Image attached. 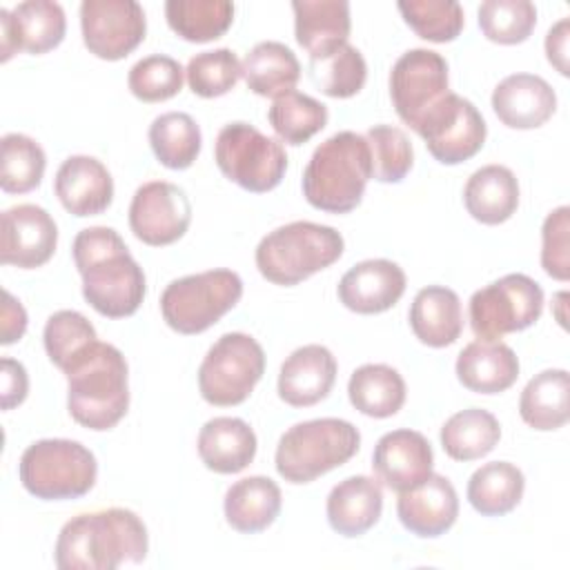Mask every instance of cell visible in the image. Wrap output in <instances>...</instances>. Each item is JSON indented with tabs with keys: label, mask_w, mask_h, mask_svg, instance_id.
<instances>
[{
	"label": "cell",
	"mask_w": 570,
	"mask_h": 570,
	"mask_svg": "<svg viewBox=\"0 0 570 570\" xmlns=\"http://www.w3.org/2000/svg\"><path fill=\"white\" fill-rule=\"evenodd\" d=\"M71 249L82 296L98 314L125 318L138 312L147 292L145 274L114 227L80 229Z\"/></svg>",
	"instance_id": "cell-1"
},
{
	"label": "cell",
	"mask_w": 570,
	"mask_h": 570,
	"mask_svg": "<svg viewBox=\"0 0 570 570\" xmlns=\"http://www.w3.org/2000/svg\"><path fill=\"white\" fill-rule=\"evenodd\" d=\"M149 534L142 519L127 508H107L69 519L56 539L60 570H116L142 563Z\"/></svg>",
	"instance_id": "cell-2"
},
{
	"label": "cell",
	"mask_w": 570,
	"mask_h": 570,
	"mask_svg": "<svg viewBox=\"0 0 570 570\" xmlns=\"http://www.w3.org/2000/svg\"><path fill=\"white\" fill-rule=\"evenodd\" d=\"M62 372L67 410L82 428L105 432L127 414L129 367L116 345L94 341Z\"/></svg>",
	"instance_id": "cell-3"
},
{
	"label": "cell",
	"mask_w": 570,
	"mask_h": 570,
	"mask_svg": "<svg viewBox=\"0 0 570 570\" xmlns=\"http://www.w3.org/2000/svg\"><path fill=\"white\" fill-rule=\"evenodd\" d=\"M372 178V158L365 136L336 131L312 154L303 171L305 200L330 214H347L363 200Z\"/></svg>",
	"instance_id": "cell-4"
},
{
	"label": "cell",
	"mask_w": 570,
	"mask_h": 570,
	"mask_svg": "<svg viewBox=\"0 0 570 570\" xmlns=\"http://www.w3.org/2000/svg\"><path fill=\"white\" fill-rule=\"evenodd\" d=\"M343 236L321 223L294 220L265 234L256 245V267L274 285L292 287L343 256Z\"/></svg>",
	"instance_id": "cell-5"
},
{
	"label": "cell",
	"mask_w": 570,
	"mask_h": 570,
	"mask_svg": "<svg viewBox=\"0 0 570 570\" xmlns=\"http://www.w3.org/2000/svg\"><path fill=\"white\" fill-rule=\"evenodd\" d=\"M361 448L358 430L345 419H312L292 425L276 445V472L289 483H309L347 463Z\"/></svg>",
	"instance_id": "cell-6"
},
{
	"label": "cell",
	"mask_w": 570,
	"mask_h": 570,
	"mask_svg": "<svg viewBox=\"0 0 570 570\" xmlns=\"http://www.w3.org/2000/svg\"><path fill=\"white\" fill-rule=\"evenodd\" d=\"M22 488L42 501L85 497L98 476V463L89 448L71 439L33 441L20 456Z\"/></svg>",
	"instance_id": "cell-7"
},
{
	"label": "cell",
	"mask_w": 570,
	"mask_h": 570,
	"mask_svg": "<svg viewBox=\"0 0 570 570\" xmlns=\"http://www.w3.org/2000/svg\"><path fill=\"white\" fill-rule=\"evenodd\" d=\"M240 296V276L218 267L171 281L160 296V312L174 332L200 334L218 323Z\"/></svg>",
	"instance_id": "cell-8"
},
{
	"label": "cell",
	"mask_w": 570,
	"mask_h": 570,
	"mask_svg": "<svg viewBox=\"0 0 570 570\" xmlns=\"http://www.w3.org/2000/svg\"><path fill=\"white\" fill-rule=\"evenodd\" d=\"M214 158L225 178L238 187L265 194L274 189L287 169L285 147L249 122L225 125L214 145Z\"/></svg>",
	"instance_id": "cell-9"
},
{
	"label": "cell",
	"mask_w": 570,
	"mask_h": 570,
	"mask_svg": "<svg viewBox=\"0 0 570 570\" xmlns=\"http://www.w3.org/2000/svg\"><path fill=\"white\" fill-rule=\"evenodd\" d=\"M265 372L261 343L243 332L223 334L198 367V390L209 405L229 407L243 403Z\"/></svg>",
	"instance_id": "cell-10"
},
{
	"label": "cell",
	"mask_w": 570,
	"mask_h": 570,
	"mask_svg": "<svg viewBox=\"0 0 570 570\" xmlns=\"http://www.w3.org/2000/svg\"><path fill=\"white\" fill-rule=\"evenodd\" d=\"M543 312V289L525 274H505L476 289L468 305L470 327L476 338L499 341L510 332H521L539 321Z\"/></svg>",
	"instance_id": "cell-11"
},
{
	"label": "cell",
	"mask_w": 570,
	"mask_h": 570,
	"mask_svg": "<svg viewBox=\"0 0 570 570\" xmlns=\"http://www.w3.org/2000/svg\"><path fill=\"white\" fill-rule=\"evenodd\" d=\"M450 94L448 62L432 49H410L390 71V98L399 118L416 129Z\"/></svg>",
	"instance_id": "cell-12"
},
{
	"label": "cell",
	"mask_w": 570,
	"mask_h": 570,
	"mask_svg": "<svg viewBox=\"0 0 570 570\" xmlns=\"http://www.w3.org/2000/svg\"><path fill=\"white\" fill-rule=\"evenodd\" d=\"M414 131L425 140L428 151L443 165H459L472 158L488 136L481 111L454 91H450Z\"/></svg>",
	"instance_id": "cell-13"
},
{
	"label": "cell",
	"mask_w": 570,
	"mask_h": 570,
	"mask_svg": "<svg viewBox=\"0 0 570 570\" xmlns=\"http://www.w3.org/2000/svg\"><path fill=\"white\" fill-rule=\"evenodd\" d=\"M80 29L85 47L94 56L120 60L145 40L147 20L136 0H85Z\"/></svg>",
	"instance_id": "cell-14"
},
{
	"label": "cell",
	"mask_w": 570,
	"mask_h": 570,
	"mask_svg": "<svg viewBox=\"0 0 570 570\" xmlns=\"http://www.w3.org/2000/svg\"><path fill=\"white\" fill-rule=\"evenodd\" d=\"M189 223L191 203L183 187L167 180H149L136 189L129 205V227L145 245H171L185 236Z\"/></svg>",
	"instance_id": "cell-15"
},
{
	"label": "cell",
	"mask_w": 570,
	"mask_h": 570,
	"mask_svg": "<svg viewBox=\"0 0 570 570\" xmlns=\"http://www.w3.org/2000/svg\"><path fill=\"white\" fill-rule=\"evenodd\" d=\"M58 245V227L51 214L38 205L22 203L2 212L0 263L20 269L45 265Z\"/></svg>",
	"instance_id": "cell-16"
},
{
	"label": "cell",
	"mask_w": 570,
	"mask_h": 570,
	"mask_svg": "<svg viewBox=\"0 0 570 570\" xmlns=\"http://www.w3.org/2000/svg\"><path fill=\"white\" fill-rule=\"evenodd\" d=\"M67 31V18L58 2L27 0L13 9H0V60L18 51L47 53L56 49Z\"/></svg>",
	"instance_id": "cell-17"
},
{
	"label": "cell",
	"mask_w": 570,
	"mask_h": 570,
	"mask_svg": "<svg viewBox=\"0 0 570 570\" xmlns=\"http://www.w3.org/2000/svg\"><path fill=\"white\" fill-rule=\"evenodd\" d=\"M434 465L430 441L416 430H392L383 434L372 452L376 479L394 492H405L421 485Z\"/></svg>",
	"instance_id": "cell-18"
},
{
	"label": "cell",
	"mask_w": 570,
	"mask_h": 570,
	"mask_svg": "<svg viewBox=\"0 0 570 570\" xmlns=\"http://www.w3.org/2000/svg\"><path fill=\"white\" fill-rule=\"evenodd\" d=\"M396 514L403 528L421 539L445 534L459 517V497L443 474H430L421 485L399 492Z\"/></svg>",
	"instance_id": "cell-19"
},
{
	"label": "cell",
	"mask_w": 570,
	"mask_h": 570,
	"mask_svg": "<svg viewBox=\"0 0 570 570\" xmlns=\"http://www.w3.org/2000/svg\"><path fill=\"white\" fill-rule=\"evenodd\" d=\"M338 301L356 314H381L405 292V272L387 258H367L350 267L338 281Z\"/></svg>",
	"instance_id": "cell-20"
},
{
	"label": "cell",
	"mask_w": 570,
	"mask_h": 570,
	"mask_svg": "<svg viewBox=\"0 0 570 570\" xmlns=\"http://www.w3.org/2000/svg\"><path fill=\"white\" fill-rule=\"evenodd\" d=\"M336 358L318 343L296 347L281 365L278 396L292 407H309L323 401L336 381Z\"/></svg>",
	"instance_id": "cell-21"
},
{
	"label": "cell",
	"mask_w": 570,
	"mask_h": 570,
	"mask_svg": "<svg viewBox=\"0 0 570 570\" xmlns=\"http://www.w3.org/2000/svg\"><path fill=\"white\" fill-rule=\"evenodd\" d=\"M53 189L62 207L73 216L102 214L114 200V178L94 156H69L56 171Z\"/></svg>",
	"instance_id": "cell-22"
},
{
	"label": "cell",
	"mask_w": 570,
	"mask_h": 570,
	"mask_svg": "<svg viewBox=\"0 0 570 570\" xmlns=\"http://www.w3.org/2000/svg\"><path fill=\"white\" fill-rule=\"evenodd\" d=\"M492 109L510 129H537L557 111V94L541 76L512 73L494 87Z\"/></svg>",
	"instance_id": "cell-23"
},
{
	"label": "cell",
	"mask_w": 570,
	"mask_h": 570,
	"mask_svg": "<svg viewBox=\"0 0 570 570\" xmlns=\"http://www.w3.org/2000/svg\"><path fill=\"white\" fill-rule=\"evenodd\" d=\"M294 33L296 42L309 53V60H321L347 45L350 4L345 0H294Z\"/></svg>",
	"instance_id": "cell-24"
},
{
	"label": "cell",
	"mask_w": 570,
	"mask_h": 570,
	"mask_svg": "<svg viewBox=\"0 0 570 570\" xmlns=\"http://www.w3.org/2000/svg\"><path fill=\"white\" fill-rule=\"evenodd\" d=\"M327 521L343 537H361L381 519V483L365 474H354L336 483L327 494Z\"/></svg>",
	"instance_id": "cell-25"
},
{
	"label": "cell",
	"mask_w": 570,
	"mask_h": 570,
	"mask_svg": "<svg viewBox=\"0 0 570 570\" xmlns=\"http://www.w3.org/2000/svg\"><path fill=\"white\" fill-rule=\"evenodd\" d=\"M454 370L461 385L470 392L499 394L514 385L519 358L514 350L501 341L476 338L459 352Z\"/></svg>",
	"instance_id": "cell-26"
},
{
	"label": "cell",
	"mask_w": 570,
	"mask_h": 570,
	"mask_svg": "<svg viewBox=\"0 0 570 570\" xmlns=\"http://www.w3.org/2000/svg\"><path fill=\"white\" fill-rule=\"evenodd\" d=\"M256 434L238 416H214L198 432V456L207 470L236 474L256 456Z\"/></svg>",
	"instance_id": "cell-27"
},
{
	"label": "cell",
	"mask_w": 570,
	"mask_h": 570,
	"mask_svg": "<svg viewBox=\"0 0 570 570\" xmlns=\"http://www.w3.org/2000/svg\"><path fill=\"white\" fill-rule=\"evenodd\" d=\"M283 505L281 488L269 476H245L232 483L225 492V521L243 534L267 530Z\"/></svg>",
	"instance_id": "cell-28"
},
{
	"label": "cell",
	"mask_w": 570,
	"mask_h": 570,
	"mask_svg": "<svg viewBox=\"0 0 570 570\" xmlns=\"http://www.w3.org/2000/svg\"><path fill=\"white\" fill-rule=\"evenodd\" d=\"M414 336L430 347L452 345L463 330L459 294L443 285H428L416 292L410 307Z\"/></svg>",
	"instance_id": "cell-29"
},
{
	"label": "cell",
	"mask_w": 570,
	"mask_h": 570,
	"mask_svg": "<svg viewBox=\"0 0 570 570\" xmlns=\"http://www.w3.org/2000/svg\"><path fill=\"white\" fill-rule=\"evenodd\" d=\"M463 203L474 220L501 225L519 207L517 176L503 165H485L470 174L463 187Z\"/></svg>",
	"instance_id": "cell-30"
},
{
	"label": "cell",
	"mask_w": 570,
	"mask_h": 570,
	"mask_svg": "<svg viewBox=\"0 0 570 570\" xmlns=\"http://www.w3.org/2000/svg\"><path fill=\"white\" fill-rule=\"evenodd\" d=\"M243 78L247 89L265 98H278L294 91L301 78L296 53L276 40H263L249 49L243 60Z\"/></svg>",
	"instance_id": "cell-31"
},
{
	"label": "cell",
	"mask_w": 570,
	"mask_h": 570,
	"mask_svg": "<svg viewBox=\"0 0 570 570\" xmlns=\"http://www.w3.org/2000/svg\"><path fill=\"white\" fill-rule=\"evenodd\" d=\"M570 376L566 370H543L534 374L519 399L523 423L539 432L559 430L570 416Z\"/></svg>",
	"instance_id": "cell-32"
},
{
	"label": "cell",
	"mask_w": 570,
	"mask_h": 570,
	"mask_svg": "<svg viewBox=\"0 0 570 570\" xmlns=\"http://www.w3.org/2000/svg\"><path fill=\"white\" fill-rule=\"evenodd\" d=\"M347 396L361 414L387 419L394 416L405 403V381L385 363H365L352 372Z\"/></svg>",
	"instance_id": "cell-33"
},
{
	"label": "cell",
	"mask_w": 570,
	"mask_h": 570,
	"mask_svg": "<svg viewBox=\"0 0 570 570\" xmlns=\"http://www.w3.org/2000/svg\"><path fill=\"white\" fill-rule=\"evenodd\" d=\"M525 490L523 472L508 461H490L476 468L468 481V501L483 517L512 512Z\"/></svg>",
	"instance_id": "cell-34"
},
{
	"label": "cell",
	"mask_w": 570,
	"mask_h": 570,
	"mask_svg": "<svg viewBox=\"0 0 570 570\" xmlns=\"http://www.w3.org/2000/svg\"><path fill=\"white\" fill-rule=\"evenodd\" d=\"M501 439L497 416L483 407H468L452 414L441 428V445L454 461H476L494 450Z\"/></svg>",
	"instance_id": "cell-35"
},
{
	"label": "cell",
	"mask_w": 570,
	"mask_h": 570,
	"mask_svg": "<svg viewBox=\"0 0 570 570\" xmlns=\"http://www.w3.org/2000/svg\"><path fill=\"white\" fill-rule=\"evenodd\" d=\"M149 145L167 169H187L200 154V127L185 111L160 114L149 125Z\"/></svg>",
	"instance_id": "cell-36"
},
{
	"label": "cell",
	"mask_w": 570,
	"mask_h": 570,
	"mask_svg": "<svg viewBox=\"0 0 570 570\" xmlns=\"http://www.w3.org/2000/svg\"><path fill=\"white\" fill-rule=\"evenodd\" d=\"M165 18L183 40L209 42L232 27L234 4L229 0H167Z\"/></svg>",
	"instance_id": "cell-37"
},
{
	"label": "cell",
	"mask_w": 570,
	"mask_h": 570,
	"mask_svg": "<svg viewBox=\"0 0 570 570\" xmlns=\"http://www.w3.org/2000/svg\"><path fill=\"white\" fill-rule=\"evenodd\" d=\"M267 120L276 136L287 145H303L327 125V107L301 91L274 98Z\"/></svg>",
	"instance_id": "cell-38"
},
{
	"label": "cell",
	"mask_w": 570,
	"mask_h": 570,
	"mask_svg": "<svg viewBox=\"0 0 570 570\" xmlns=\"http://www.w3.org/2000/svg\"><path fill=\"white\" fill-rule=\"evenodd\" d=\"M0 187L7 194H27L45 176L47 156L42 147L24 134H4L0 140Z\"/></svg>",
	"instance_id": "cell-39"
},
{
	"label": "cell",
	"mask_w": 570,
	"mask_h": 570,
	"mask_svg": "<svg viewBox=\"0 0 570 570\" xmlns=\"http://www.w3.org/2000/svg\"><path fill=\"white\" fill-rule=\"evenodd\" d=\"M309 78L330 98H352L365 85L367 65L363 53L347 42L327 58L309 60Z\"/></svg>",
	"instance_id": "cell-40"
},
{
	"label": "cell",
	"mask_w": 570,
	"mask_h": 570,
	"mask_svg": "<svg viewBox=\"0 0 570 570\" xmlns=\"http://www.w3.org/2000/svg\"><path fill=\"white\" fill-rule=\"evenodd\" d=\"M189 89L200 98H218L236 87L243 76V62L238 56L227 49L200 51L189 58L185 69Z\"/></svg>",
	"instance_id": "cell-41"
},
{
	"label": "cell",
	"mask_w": 570,
	"mask_h": 570,
	"mask_svg": "<svg viewBox=\"0 0 570 570\" xmlns=\"http://www.w3.org/2000/svg\"><path fill=\"white\" fill-rule=\"evenodd\" d=\"M396 7L423 40L450 42L463 29V9L456 0H401Z\"/></svg>",
	"instance_id": "cell-42"
},
{
	"label": "cell",
	"mask_w": 570,
	"mask_h": 570,
	"mask_svg": "<svg viewBox=\"0 0 570 570\" xmlns=\"http://www.w3.org/2000/svg\"><path fill=\"white\" fill-rule=\"evenodd\" d=\"M537 24V7L530 0H485L479 7L483 36L499 45L523 42Z\"/></svg>",
	"instance_id": "cell-43"
},
{
	"label": "cell",
	"mask_w": 570,
	"mask_h": 570,
	"mask_svg": "<svg viewBox=\"0 0 570 570\" xmlns=\"http://www.w3.org/2000/svg\"><path fill=\"white\" fill-rule=\"evenodd\" d=\"M372 178L379 183H401L414 163V149L401 127L374 125L367 129Z\"/></svg>",
	"instance_id": "cell-44"
},
{
	"label": "cell",
	"mask_w": 570,
	"mask_h": 570,
	"mask_svg": "<svg viewBox=\"0 0 570 570\" xmlns=\"http://www.w3.org/2000/svg\"><path fill=\"white\" fill-rule=\"evenodd\" d=\"M94 341H98L94 325L76 309H58L45 323L42 343L49 361L60 370H65Z\"/></svg>",
	"instance_id": "cell-45"
},
{
	"label": "cell",
	"mask_w": 570,
	"mask_h": 570,
	"mask_svg": "<svg viewBox=\"0 0 570 570\" xmlns=\"http://www.w3.org/2000/svg\"><path fill=\"white\" fill-rule=\"evenodd\" d=\"M185 69L178 60L165 53L140 58L127 76L129 91L142 102H160L174 98L183 89Z\"/></svg>",
	"instance_id": "cell-46"
},
{
	"label": "cell",
	"mask_w": 570,
	"mask_h": 570,
	"mask_svg": "<svg viewBox=\"0 0 570 570\" xmlns=\"http://www.w3.org/2000/svg\"><path fill=\"white\" fill-rule=\"evenodd\" d=\"M570 207L552 209L541 227V267L557 281L570 278Z\"/></svg>",
	"instance_id": "cell-47"
},
{
	"label": "cell",
	"mask_w": 570,
	"mask_h": 570,
	"mask_svg": "<svg viewBox=\"0 0 570 570\" xmlns=\"http://www.w3.org/2000/svg\"><path fill=\"white\" fill-rule=\"evenodd\" d=\"M2 367V410H11L27 399L29 392V376L20 361L4 356L0 361Z\"/></svg>",
	"instance_id": "cell-48"
},
{
	"label": "cell",
	"mask_w": 570,
	"mask_h": 570,
	"mask_svg": "<svg viewBox=\"0 0 570 570\" xmlns=\"http://www.w3.org/2000/svg\"><path fill=\"white\" fill-rule=\"evenodd\" d=\"M27 332V312L11 292H2V309H0V343L11 345L20 341Z\"/></svg>",
	"instance_id": "cell-49"
},
{
	"label": "cell",
	"mask_w": 570,
	"mask_h": 570,
	"mask_svg": "<svg viewBox=\"0 0 570 570\" xmlns=\"http://www.w3.org/2000/svg\"><path fill=\"white\" fill-rule=\"evenodd\" d=\"M568 38H570V20L561 18L557 24L548 29L546 36V56L548 62L561 73L568 76Z\"/></svg>",
	"instance_id": "cell-50"
}]
</instances>
